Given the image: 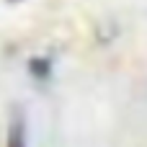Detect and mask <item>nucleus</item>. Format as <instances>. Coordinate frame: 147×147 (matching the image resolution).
Here are the masks:
<instances>
[{"label":"nucleus","instance_id":"1","mask_svg":"<svg viewBox=\"0 0 147 147\" xmlns=\"http://www.w3.org/2000/svg\"><path fill=\"white\" fill-rule=\"evenodd\" d=\"M31 70H34L39 78H47V72H49V62H47V59H34V62H31Z\"/></svg>","mask_w":147,"mask_h":147}]
</instances>
